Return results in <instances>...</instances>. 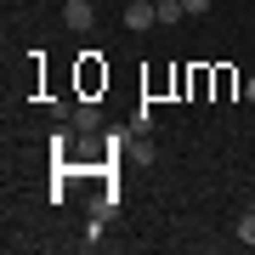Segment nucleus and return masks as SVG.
I'll use <instances>...</instances> for the list:
<instances>
[{
    "instance_id": "obj_1",
    "label": "nucleus",
    "mask_w": 255,
    "mask_h": 255,
    "mask_svg": "<svg viewBox=\"0 0 255 255\" xmlns=\"http://www.w3.org/2000/svg\"><path fill=\"white\" fill-rule=\"evenodd\" d=\"M159 23V0H130L125 6V28L130 34H142V28H153Z\"/></svg>"
},
{
    "instance_id": "obj_2",
    "label": "nucleus",
    "mask_w": 255,
    "mask_h": 255,
    "mask_svg": "<svg viewBox=\"0 0 255 255\" xmlns=\"http://www.w3.org/2000/svg\"><path fill=\"white\" fill-rule=\"evenodd\" d=\"M63 23H68V28H80V34H85V28L97 23V6H91V0H63Z\"/></svg>"
},
{
    "instance_id": "obj_3",
    "label": "nucleus",
    "mask_w": 255,
    "mask_h": 255,
    "mask_svg": "<svg viewBox=\"0 0 255 255\" xmlns=\"http://www.w3.org/2000/svg\"><path fill=\"white\" fill-rule=\"evenodd\" d=\"M74 125H80V130H97L102 125V108H97V102H74Z\"/></svg>"
},
{
    "instance_id": "obj_4",
    "label": "nucleus",
    "mask_w": 255,
    "mask_h": 255,
    "mask_svg": "<svg viewBox=\"0 0 255 255\" xmlns=\"http://www.w3.org/2000/svg\"><path fill=\"white\" fill-rule=\"evenodd\" d=\"M238 244H250V250H255V199L244 204V216H238Z\"/></svg>"
},
{
    "instance_id": "obj_5",
    "label": "nucleus",
    "mask_w": 255,
    "mask_h": 255,
    "mask_svg": "<svg viewBox=\"0 0 255 255\" xmlns=\"http://www.w3.org/2000/svg\"><path fill=\"white\" fill-rule=\"evenodd\" d=\"M80 244H85V250H91V244H102V216H91V227H85V238H80Z\"/></svg>"
},
{
    "instance_id": "obj_6",
    "label": "nucleus",
    "mask_w": 255,
    "mask_h": 255,
    "mask_svg": "<svg viewBox=\"0 0 255 255\" xmlns=\"http://www.w3.org/2000/svg\"><path fill=\"white\" fill-rule=\"evenodd\" d=\"M182 6L193 11V17H199V11H210V0H182Z\"/></svg>"
}]
</instances>
